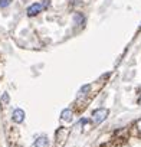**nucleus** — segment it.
<instances>
[{
  "instance_id": "f03ea898",
  "label": "nucleus",
  "mask_w": 141,
  "mask_h": 147,
  "mask_svg": "<svg viewBox=\"0 0 141 147\" xmlns=\"http://www.w3.org/2000/svg\"><path fill=\"white\" fill-rule=\"evenodd\" d=\"M40 10H42V5H40V3H35V5H32V6L28 9V15H29V16H35V15H38Z\"/></svg>"
},
{
  "instance_id": "f257e3e1",
  "label": "nucleus",
  "mask_w": 141,
  "mask_h": 147,
  "mask_svg": "<svg viewBox=\"0 0 141 147\" xmlns=\"http://www.w3.org/2000/svg\"><path fill=\"white\" fill-rule=\"evenodd\" d=\"M107 114H108V111L107 110H97L95 113H94V121L98 124V123H101L105 117H107Z\"/></svg>"
},
{
  "instance_id": "7ed1b4c3",
  "label": "nucleus",
  "mask_w": 141,
  "mask_h": 147,
  "mask_svg": "<svg viewBox=\"0 0 141 147\" xmlns=\"http://www.w3.org/2000/svg\"><path fill=\"white\" fill-rule=\"evenodd\" d=\"M10 2H12V0H0V6H2V7H6V6L10 5Z\"/></svg>"
},
{
  "instance_id": "20e7f679",
  "label": "nucleus",
  "mask_w": 141,
  "mask_h": 147,
  "mask_svg": "<svg viewBox=\"0 0 141 147\" xmlns=\"http://www.w3.org/2000/svg\"><path fill=\"white\" fill-rule=\"evenodd\" d=\"M137 128H138V130L141 131V118H140V120L137 121Z\"/></svg>"
}]
</instances>
